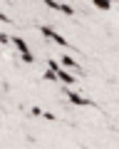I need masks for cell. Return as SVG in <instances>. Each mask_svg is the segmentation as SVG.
Segmentation results:
<instances>
[{
  "label": "cell",
  "instance_id": "obj_1",
  "mask_svg": "<svg viewBox=\"0 0 119 149\" xmlns=\"http://www.w3.org/2000/svg\"><path fill=\"white\" fill-rule=\"evenodd\" d=\"M40 32H42V37H47V40H52V42H57L59 47H67V40L59 35V32H55L50 25H40Z\"/></svg>",
  "mask_w": 119,
  "mask_h": 149
},
{
  "label": "cell",
  "instance_id": "obj_6",
  "mask_svg": "<svg viewBox=\"0 0 119 149\" xmlns=\"http://www.w3.org/2000/svg\"><path fill=\"white\" fill-rule=\"evenodd\" d=\"M10 42L15 45V47L20 50V52H27V50H30V47H27V42L22 40V37H10Z\"/></svg>",
  "mask_w": 119,
  "mask_h": 149
},
{
  "label": "cell",
  "instance_id": "obj_4",
  "mask_svg": "<svg viewBox=\"0 0 119 149\" xmlns=\"http://www.w3.org/2000/svg\"><path fill=\"white\" fill-rule=\"evenodd\" d=\"M59 62L65 65V67H70V70H82V67H80V65H77V62H75V60H72V57H70V55H62V57H59ZM82 72H84V70H82Z\"/></svg>",
  "mask_w": 119,
  "mask_h": 149
},
{
  "label": "cell",
  "instance_id": "obj_8",
  "mask_svg": "<svg viewBox=\"0 0 119 149\" xmlns=\"http://www.w3.org/2000/svg\"><path fill=\"white\" fill-rule=\"evenodd\" d=\"M20 57H22V62H25V65H33L35 62V55L30 52V50H27V52H20Z\"/></svg>",
  "mask_w": 119,
  "mask_h": 149
},
{
  "label": "cell",
  "instance_id": "obj_11",
  "mask_svg": "<svg viewBox=\"0 0 119 149\" xmlns=\"http://www.w3.org/2000/svg\"><path fill=\"white\" fill-rule=\"evenodd\" d=\"M8 42H10V37H8L5 32H0V45H8Z\"/></svg>",
  "mask_w": 119,
  "mask_h": 149
},
{
  "label": "cell",
  "instance_id": "obj_2",
  "mask_svg": "<svg viewBox=\"0 0 119 149\" xmlns=\"http://www.w3.org/2000/svg\"><path fill=\"white\" fill-rule=\"evenodd\" d=\"M65 95H67V100H70V104H75V107H92V102L87 100V97H82L80 92H75V90H70V85H67V90H65Z\"/></svg>",
  "mask_w": 119,
  "mask_h": 149
},
{
  "label": "cell",
  "instance_id": "obj_10",
  "mask_svg": "<svg viewBox=\"0 0 119 149\" xmlns=\"http://www.w3.org/2000/svg\"><path fill=\"white\" fill-rule=\"evenodd\" d=\"M42 112L45 109H40V107H30V114H33V117H42Z\"/></svg>",
  "mask_w": 119,
  "mask_h": 149
},
{
  "label": "cell",
  "instance_id": "obj_7",
  "mask_svg": "<svg viewBox=\"0 0 119 149\" xmlns=\"http://www.w3.org/2000/svg\"><path fill=\"white\" fill-rule=\"evenodd\" d=\"M59 13H62V15H67V17H72V15H75L72 5H67V3H59Z\"/></svg>",
  "mask_w": 119,
  "mask_h": 149
},
{
  "label": "cell",
  "instance_id": "obj_13",
  "mask_svg": "<svg viewBox=\"0 0 119 149\" xmlns=\"http://www.w3.org/2000/svg\"><path fill=\"white\" fill-rule=\"evenodd\" d=\"M0 22H12L10 15H5V13H0Z\"/></svg>",
  "mask_w": 119,
  "mask_h": 149
},
{
  "label": "cell",
  "instance_id": "obj_12",
  "mask_svg": "<svg viewBox=\"0 0 119 149\" xmlns=\"http://www.w3.org/2000/svg\"><path fill=\"white\" fill-rule=\"evenodd\" d=\"M42 117H45V119H50V122H55V119H57V117L52 114V112H42Z\"/></svg>",
  "mask_w": 119,
  "mask_h": 149
},
{
  "label": "cell",
  "instance_id": "obj_9",
  "mask_svg": "<svg viewBox=\"0 0 119 149\" xmlns=\"http://www.w3.org/2000/svg\"><path fill=\"white\" fill-rule=\"evenodd\" d=\"M42 80H47V82H59V80H57V72H55V70H47V72L42 74Z\"/></svg>",
  "mask_w": 119,
  "mask_h": 149
},
{
  "label": "cell",
  "instance_id": "obj_5",
  "mask_svg": "<svg viewBox=\"0 0 119 149\" xmlns=\"http://www.w3.org/2000/svg\"><path fill=\"white\" fill-rule=\"evenodd\" d=\"M92 5L97 8V10L107 13V10H112V0H92Z\"/></svg>",
  "mask_w": 119,
  "mask_h": 149
},
{
  "label": "cell",
  "instance_id": "obj_3",
  "mask_svg": "<svg viewBox=\"0 0 119 149\" xmlns=\"http://www.w3.org/2000/svg\"><path fill=\"white\" fill-rule=\"evenodd\" d=\"M57 80L62 82V85H65V87H67V85L72 87V85H75V82H77V77H75V74H72V72H67V70H65V65H62V67L57 70Z\"/></svg>",
  "mask_w": 119,
  "mask_h": 149
}]
</instances>
